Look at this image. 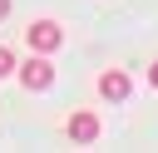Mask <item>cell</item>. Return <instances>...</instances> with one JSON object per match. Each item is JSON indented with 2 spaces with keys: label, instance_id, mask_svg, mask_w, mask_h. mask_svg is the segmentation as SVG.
<instances>
[{
  "label": "cell",
  "instance_id": "2",
  "mask_svg": "<svg viewBox=\"0 0 158 153\" xmlns=\"http://www.w3.org/2000/svg\"><path fill=\"white\" fill-rule=\"evenodd\" d=\"M20 79H25V89H35V94H40V89H49V84H54V64H49L44 54H35V59H25V64H20Z\"/></svg>",
  "mask_w": 158,
  "mask_h": 153
},
{
  "label": "cell",
  "instance_id": "1",
  "mask_svg": "<svg viewBox=\"0 0 158 153\" xmlns=\"http://www.w3.org/2000/svg\"><path fill=\"white\" fill-rule=\"evenodd\" d=\"M25 39H30V49H40V54H54V49L64 44V30H59L54 20H35V25L25 30Z\"/></svg>",
  "mask_w": 158,
  "mask_h": 153
},
{
  "label": "cell",
  "instance_id": "6",
  "mask_svg": "<svg viewBox=\"0 0 158 153\" xmlns=\"http://www.w3.org/2000/svg\"><path fill=\"white\" fill-rule=\"evenodd\" d=\"M148 84H153V89H158V59H153V64H148Z\"/></svg>",
  "mask_w": 158,
  "mask_h": 153
},
{
  "label": "cell",
  "instance_id": "3",
  "mask_svg": "<svg viewBox=\"0 0 158 153\" xmlns=\"http://www.w3.org/2000/svg\"><path fill=\"white\" fill-rule=\"evenodd\" d=\"M99 94H104L109 104H123V99L133 94V79H128L123 69H104V74H99Z\"/></svg>",
  "mask_w": 158,
  "mask_h": 153
},
{
  "label": "cell",
  "instance_id": "7",
  "mask_svg": "<svg viewBox=\"0 0 158 153\" xmlns=\"http://www.w3.org/2000/svg\"><path fill=\"white\" fill-rule=\"evenodd\" d=\"M5 15H10V0H0V20H5Z\"/></svg>",
  "mask_w": 158,
  "mask_h": 153
},
{
  "label": "cell",
  "instance_id": "5",
  "mask_svg": "<svg viewBox=\"0 0 158 153\" xmlns=\"http://www.w3.org/2000/svg\"><path fill=\"white\" fill-rule=\"evenodd\" d=\"M10 69H15V54H10V49H5V44H0V79H5V74H10Z\"/></svg>",
  "mask_w": 158,
  "mask_h": 153
},
{
  "label": "cell",
  "instance_id": "4",
  "mask_svg": "<svg viewBox=\"0 0 158 153\" xmlns=\"http://www.w3.org/2000/svg\"><path fill=\"white\" fill-rule=\"evenodd\" d=\"M69 138H74V143H94V138H99V114H89V109L69 114Z\"/></svg>",
  "mask_w": 158,
  "mask_h": 153
}]
</instances>
